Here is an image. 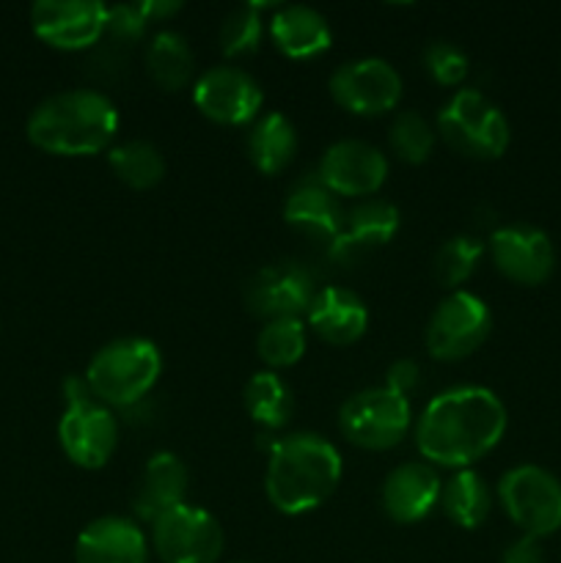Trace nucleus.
Here are the masks:
<instances>
[{
  "label": "nucleus",
  "mask_w": 561,
  "mask_h": 563,
  "mask_svg": "<svg viewBox=\"0 0 561 563\" xmlns=\"http://www.w3.org/2000/svg\"><path fill=\"white\" fill-rule=\"evenodd\" d=\"M506 407L482 385H460L435 396L416 421V445L424 462L465 471L504 440Z\"/></svg>",
  "instance_id": "f257e3e1"
},
{
  "label": "nucleus",
  "mask_w": 561,
  "mask_h": 563,
  "mask_svg": "<svg viewBox=\"0 0 561 563\" xmlns=\"http://www.w3.org/2000/svg\"><path fill=\"white\" fill-rule=\"evenodd\" d=\"M119 108L94 88H69L44 97L28 115V141L58 157H94L113 143Z\"/></svg>",
  "instance_id": "f03ea898"
},
{
  "label": "nucleus",
  "mask_w": 561,
  "mask_h": 563,
  "mask_svg": "<svg viewBox=\"0 0 561 563\" xmlns=\"http://www.w3.org/2000/svg\"><path fill=\"white\" fill-rule=\"evenodd\" d=\"M344 473L339 449L322 434L297 432L270 451L264 493L280 515H308L336 493Z\"/></svg>",
  "instance_id": "7ed1b4c3"
},
{
  "label": "nucleus",
  "mask_w": 561,
  "mask_h": 563,
  "mask_svg": "<svg viewBox=\"0 0 561 563\" xmlns=\"http://www.w3.org/2000/svg\"><path fill=\"white\" fill-rule=\"evenodd\" d=\"M163 374V355L157 344L141 335L108 341L94 352L86 368L91 394L105 407H132L157 385Z\"/></svg>",
  "instance_id": "20e7f679"
},
{
  "label": "nucleus",
  "mask_w": 561,
  "mask_h": 563,
  "mask_svg": "<svg viewBox=\"0 0 561 563\" xmlns=\"http://www.w3.org/2000/svg\"><path fill=\"white\" fill-rule=\"evenodd\" d=\"M438 135L451 152L471 159H498L509 148V119L476 88H460L438 113Z\"/></svg>",
  "instance_id": "39448f33"
},
{
  "label": "nucleus",
  "mask_w": 561,
  "mask_h": 563,
  "mask_svg": "<svg viewBox=\"0 0 561 563\" xmlns=\"http://www.w3.org/2000/svg\"><path fill=\"white\" fill-rule=\"evenodd\" d=\"M413 427L410 399L396 390L366 388L341 405L339 429L352 445L366 451L396 449Z\"/></svg>",
  "instance_id": "423d86ee"
},
{
  "label": "nucleus",
  "mask_w": 561,
  "mask_h": 563,
  "mask_svg": "<svg viewBox=\"0 0 561 563\" xmlns=\"http://www.w3.org/2000/svg\"><path fill=\"white\" fill-rule=\"evenodd\" d=\"M506 517L526 537L544 539L561 528V482L539 465H517L498 482Z\"/></svg>",
  "instance_id": "0eeeda50"
},
{
  "label": "nucleus",
  "mask_w": 561,
  "mask_h": 563,
  "mask_svg": "<svg viewBox=\"0 0 561 563\" xmlns=\"http://www.w3.org/2000/svg\"><path fill=\"white\" fill-rule=\"evenodd\" d=\"M490 330H493V313L487 302L473 291L457 289L440 300L429 317L424 344L435 361L454 363L473 355L487 341Z\"/></svg>",
  "instance_id": "6e6552de"
},
{
  "label": "nucleus",
  "mask_w": 561,
  "mask_h": 563,
  "mask_svg": "<svg viewBox=\"0 0 561 563\" xmlns=\"http://www.w3.org/2000/svg\"><path fill=\"white\" fill-rule=\"evenodd\" d=\"M223 544L218 517L201 506L182 504L152 522V550L163 563H218Z\"/></svg>",
  "instance_id": "1a4fd4ad"
},
{
  "label": "nucleus",
  "mask_w": 561,
  "mask_h": 563,
  "mask_svg": "<svg viewBox=\"0 0 561 563\" xmlns=\"http://www.w3.org/2000/svg\"><path fill=\"white\" fill-rule=\"evenodd\" d=\"M193 102L220 126H245L258 119L264 91L253 75L240 66H212L193 82Z\"/></svg>",
  "instance_id": "9d476101"
},
{
  "label": "nucleus",
  "mask_w": 561,
  "mask_h": 563,
  "mask_svg": "<svg viewBox=\"0 0 561 563\" xmlns=\"http://www.w3.org/2000/svg\"><path fill=\"white\" fill-rule=\"evenodd\" d=\"M330 97L355 115H383L399 104L402 77L385 58H355L336 66L328 80Z\"/></svg>",
  "instance_id": "9b49d317"
},
{
  "label": "nucleus",
  "mask_w": 561,
  "mask_h": 563,
  "mask_svg": "<svg viewBox=\"0 0 561 563\" xmlns=\"http://www.w3.org/2000/svg\"><path fill=\"white\" fill-rule=\"evenodd\" d=\"M31 27L50 47L75 53L102 38L108 5L99 0H36L31 5Z\"/></svg>",
  "instance_id": "f8f14e48"
},
{
  "label": "nucleus",
  "mask_w": 561,
  "mask_h": 563,
  "mask_svg": "<svg viewBox=\"0 0 561 563\" xmlns=\"http://www.w3.org/2000/svg\"><path fill=\"white\" fill-rule=\"evenodd\" d=\"M58 443L69 462L82 471H99L108 465L119 445V421L102 401L72 405L58 421Z\"/></svg>",
  "instance_id": "ddd939ff"
},
{
  "label": "nucleus",
  "mask_w": 561,
  "mask_h": 563,
  "mask_svg": "<svg viewBox=\"0 0 561 563\" xmlns=\"http://www.w3.org/2000/svg\"><path fill=\"white\" fill-rule=\"evenodd\" d=\"M317 179L339 198L374 196L388 179V157L366 141H339L319 159Z\"/></svg>",
  "instance_id": "4468645a"
},
{
  "label": "nucleus",
  "mask_w": 561,
  "mask_h": 563,
  "mask_svg": "<svg viewBox=\"0 0 561 563\" xmlns=\"http://www.w3.org/2000/svg\"><path fill=\"white\" fill-rule=\"evenodd\" d=\"M314 295L317 291L306 267L297 262H275L248 280L245 302L253 317L273 322V319H300L311 308Z\"/></svg>",
  "instance_id": "2eb2a0df"
},
{
  "label": "nucleus",
  "mask_w": 561,
  "mask_h": 563,
  "mask_svg": "<svg viewBox=\"0 0 561 563\" xmlns=\"http://www.w3.org/2000/svg\"><path fill=\"white\" fill-rule=\"evenodd\" d=\"M490 258L504 278L520 286H539L553 275L556 247L542 229L504 225L490 236Z\"/></svg>",
  "instance_id": "dca6fc26"
},
{
  "label": "nucleus",
  "mask_w": 561,
  "mask_h": 563,
  "mask_svg": "<svg viewBox=\"0 0 561 563\" xmlns=\"http://www.w3.org/2000/svg\"><path fill=\"white\" fill-rule=\"evenodd\" d=\"M440 482L438 471L429 462H402L385 476L380 489V504L383 511L399 526L421 522L435 506H440Z\"/></svg>",
  "instance_id": "f3484780"
},
{
  "label": "nucleus",
  "mask_w": 561,
  "mask_h": 563,
  "mask_svg": "<svg viewBox=\"0 0 561 563\" xmlns=\"http://www.w3.org/2000/svg\"><path fill=\"white\" fill-rule=\"evenodd\" d=\"M75 563H148V539L127 517H97L77 537Z\"/></svg>",
  "instance_id": "a211bd4d"
},
{
  "label": "nucleus",
  "mask_w": 561,
  "mask_h": 563,
  "mask_svg": "<svg viewBox=\"0 0 561 563\" xmlns=\"http://www.w3.org/2000/svg\"><path fill=\"white\" fill-rule=\"evenodd\" d=\"M306 328L314 330V335L324 344L350 346L366 333L369 308L355 291L344 286H328L314 295L306 313Z\"/></svg>",
  "instance_id": "6ab92c4d"
},
{
  "label": "nucleus",
  "mask_w": 561,
  "mask_h": 563,
  "mask_svg": "<svg viewBox=\"0 0 561 563\" xmlns=\"http://www.w3.org/2000/svg\"><path fill=\"white\" fill-rule=\"evenodd\" d=\"M187 487H190V473L187 465L174 451H157L143 465L138 478L135 493V515L138 520L154 522L165 511L187 504Z\"/></svg>",
  "instance_id": "aec40b11"
},
{
  "label": "nucleus",
  "mask_w": 561,
  "mask_h": 563,
  "mask_svg": "<svg viewBox=\"0 0 561 563\" xmlns=\"http://www.w3.org/2000/svg\"><path fill=\"white\" fill-rule=\"evenodd\" d=\"M270 38L286 58L311 60L328 53L333 44V31L322 11L314 5L289 3L278 5L270 16Z\"/></svg>",
  "instance_id": "412c9836"
},
{
  "label": "nucleus",
  "mask_w": 561,
  "mask_h": 563,
  "mask_svg": "<svg viewBox=\"0 0 561 563\" xmlns=\"http://www.w3.org/2000/svg\"><path fill=\"white\" fill-rule=\"evenodd\" d=\"M344 214L346 212L341 207L339 196H333L317 179V174H314V179L297 181L284 203V220L292 229L302 231L308 236H322V240L330 242L339 236Z\"/></svg>",
  "instance_id": "4be33fe9"
},
{
  "label": "nucleus",
  "mask_w": 561,
  "mask_h": 563,
  "mask_svg": "<svg viewBox=\"0 0 561 563\" xmlns=\"http://www.w3.org/2000/svg\"><path fill=\"white\" fill-rule=\"evenodd\" d=\"M396 231H399V209L391 201L369 198L344 214L339 236L330 242V253L350 258L358 251L385 245V242L394 240Z\"/></svg>",
  "instance_id": "5701e85b"
},
{
  "label": "nucleus",
  "mask_w": 561,
  "mask_h": 563,
  "mask_svg": "<svg viewBox=\"0 0 561 563\" xmlns=\"http://www.w3.org/2000/svg\"><path fill=\"white\" fill-rule=\"evenodd\" d=\"M300 137H297L295 124L284 113H262L248 130L245 152L248 159L264 176H275L286 170L295 159Z\"/></svg>",
  "instance_id": "b1692460"
},
{
  "label": "nucleus",
  "mask_w": 561,
  "mask_h": 563,
  "mask_svg": "<svg viewBox=\"0 0 561 563\" xmlns=\"http://www.w3.org/2000/svg\"><path fill=\"white\" fill-rule=\"evenodd\" d=\"M146 71L163 91H182L196 75V55L190 42L176 31L154 33L146 47Z\"/></svg>",
  "instance_id": "393cba45"
},
{
  "label": "nucleus",
  "mask_w": 561,
  "mask_h": 563,
  "mask_svg": "<svg viewBox=\"0 0 561 563\" xmlns=\"http://www.w3.org/2000/svg\"><path fill=\"white\" fill-rule=\"evenodd\" d=\"M440 509L446 511L454 526L473 531V528L482 526L490 517L493 509V493H490L487 482H484L482 473L471 471H457L449 482L443 484V493H440Z\"/></svg>",
  "instance_id": "a878e982"
},
{
  "label": "nucleus",
  "mask_w": 561,
  "mask_h": 563,
  "mask_svg": "<svg viewBox=\"0 0 561 563\" xmlns=\"http://www.w3.org/2000/svg\"><path fill=\"white\" fill-rule=\"evenodd\" d=\"M242 401L245 410L258 427L264 429H280L289 423L292 412H295V394L286 385V379L278 372H256L245 383L242 390Z\"/></svg>",
  "instance_id": "bb28decb"
},
{
  "label": "nucleus",
  "mask_w": 561,
  "mask_h": 563,
  "mask_svg": "<svg viewBox=\"0 0 561 563\" xmlns=\"http://www.w3.org/2000/svg\"><path fill=\"white\" fill-rule=\"evenodd\" d=\"M108 165L121 185L132 190H152L165 176V157L154 143L143 137L119 143L108 152Z\"/></svg>",
  "instance_id": "cd10ccee"
},
{
  "label": "nucleus",
  "mask_w": 561,
  "mask_h": 563,
  "mask_svg": "<svg viewBox=\"0 0 561 563\" xmlns=\"http://www.w3.org/2000/svg\"><path fill=\"white\" fill-rule=\"evenodd\" d=\"M306 346L308 328L302 319H273V322H264V328L258 330L256 352L267 363L270 372L300 363L302 355H306Z\"/></svg>",
  "instance_id": "c85d7f7f"
},
{
  "label": "nucleus",
  "mask_w": 561,
  "mask_h": 563,
  "mask_svg": "<svg viewBox=\"0 0 561 563\" xmlns=\"http://www.w3.org/2000/svg\"><path fill=\"white\" fill-rule=\"evenodd\" d=\"M484 245L471 234H457L451 240H446L438 247L432 262L435 280H438L443 289L457 291L465 280H471V275L476 273L479 262H482Z\"/></svg>",
  "instance_id": "c756f323"
},
{
  "label": "nucleus",
  "mask_w": 561,
  "mask_h": 563,
  "mask_svg": "<svg viewBox=\"0 0 561 563\" xmlns=\"http://www.w3.org/2000/svg\"><path fill=\"white\" fill-rule=\"evenodd\" d=\"M262 3H245L237 5L226 14V20L220 22L218 42L220 53L226 58H248V55H256L262 47L264 36V20H262Z\"/></svg>",
  "instance_id": "7c9ffc66"
},
{
  "label": "nucleus",
  "mask_w": 561,
  "mask_h": 563,
  "mask_svg": "<svg viewBox=\"0 0 561 563\" xmlns=\"http://www.w3.org/2000/svg\"><path fill=\"white\" fill-rule=\"evenodd\" d=\"M435 137H438V132H435V126L421 113H416V110H402L391 121L388 146L402 163L421 165L432 154Z\"/></svg>",
  "instance_id": "2f4dec72"
},
{
  "label": "nucleus",
  "mask_w": 561,
  "mask_h": 563,
  "mask_svg": "<svg viewBox=\"0 0 561 563\" xmlns=\"http://www.w3.org/2000/svg\"><path fill=\"white\" fill-rule=\"evenodd\" d=\"M424 69H427V75L438 86L454 88L465 82L471 60H468L465 49L457 47L454 42H449V38H435L424 49Z\"/></svg>",
  "instance_id": "473e14b6"
},
{
  "label": "nucleus",
  "mask_w": 561,
  "mask_h": 563,
  "mask_svg": "<svg viewBox=\"0 0 561 563\" xmlns=\"http://www.w3.org/2000/svg\"><path fill=\"white\" fill-rule=\"evenodd\" d=\"M148 16L143 3H121V5H108V27L105 33H110L119 42H135L146 33Z\"/></svg>",
  "instance_id": "72a5a7b5"
},
{
  "label": "nucleus",
  "mask_w": 561,
  "mask_h": 563,
  "mask_svg": "<svg viewBox=\"0 0 561 563\" xmlns=\"http://www.w3.org/2000/svg\"><path fill=\"white\" fill-rule=\"evenodd\" d=\"M418 379H421V368H418V363L410 361V357H402V361L391 363L388 372H385V388L407 396L410 390L418 388Z\"/></svg>",
  "instance_id": "f704fd0d"
},
{
  "label": "nucleus",
  "mask_w": 561,
  "mask_h": 563,
  "mask_svg": "<svg viewBox=\"0 0 561 563\" xmlns=\"http://www.w3.org/2000/svg\"><path fill=\"white\" fill-rule=\"evenodd\" d=\"M501 563H544L542 542H539L537 537H526V533H522L520 539H515V542L504 550Z\"/></svg>",
  "instance_id": "c9c22d12"
},
{
  "label": "nucleus",
  "mask_w": 561,
  "mask_h": 563,
  "mask_svg": "<svg viewBox=\"0 0 561 563\" xmlns=\"http://www.w3.org/2000/svg\"><path fill=\"white\" fill-rule=\"evenodd\" d=\"M64 399H66V407H72V405H86V401L97 399V396L91 394V388H88L86 374H82V377H77V374H72V377L64 379Z\"/></svg>",
  "instance_id": "e433bc0d"
},
{
  "label": "nucleus",
  "mask_w": 561,
  "mask_h": 563,
  "mask_svg": "<svg viewBox=\"0 0 561 563\" xmlns=\"http://www.w3.org/2000/svg\"><path fill=\"white\" fill-rule=\"evenodd\" d=\"M143 9H146L148 22L165 20V16H174L176 11H182L179 0H143Z\"/></svg>",
  "instance_id": "4c0bfd02"
},
{
  "label": "nucleus",
  "mask_w": 561,
  "mask_h": 563,
  "mask_svg": "<svg viewBox=\"0 0 561 563\" xmlns=\"http://www.w3.org/2000/svg\"><path fill=\"white\" fill-rule=\"evenodd\" d=\"M237 563H251V561H237Z\"/></svg>",
  "instance_id": "58836bf2"
}]
</instances>
